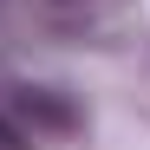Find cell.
<instances>
[{"instance_id": "1", "label": "cell", "mask_w": 150, "mask_h": 150, "mask_svg": "<svg viewBox=\"0 0 150 150\" xmlns=\"http://www.w3.org/2000/svg\"><path fill=\"white\" fill-rule=\"evenodd\" d=\"M13 111H20V124H26L33 144H46V137H72V131L85 124V111L72 105L59 85H20V79H13Z\"/></svg>"}, {"instance_id": "2", "label": "cell", "mask_w": 150, "mask_h": 150, "mask_svg": "<svg viewBox=\"0 0 150 150\" xmlns=\"http://www.w3.org/2000/svg\"><path fill=\"white\" fill-rule=\"evenodd\" d=\"M0 150H33L26 124H20V111H13V79H0Z\"/></svg>"}, {"instance_id": "3", "label": "cell", "mask_w": 150, "mask_h": 150, "mask_svg": "<svg viewBox=\"0 0 150 150\" xmlns=\"http://www.w3.org/2000/svg\"><path fill=\"white\" fill-rule=\"evenodd\" d=\"M33 7H39L46 20H59V26H72V20H85V13H98L105 0H33Z\"/></svg>"}]
</instances>
